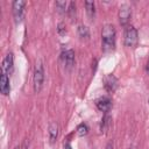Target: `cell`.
I'll list each match as a JSON object with an SVG mask.
<instances>
[{"label":"cell","mask_w":149,"mask_h":149,"mask_svg":"<svg viewBox=\"0 0 149 149\" xmlns=\"http://www.w3.org/2000/svg\"><path fill=\"white\" fill-rule=\"evenodd\" d=\"M115 27L111 23L104 26L101 31V45L104 51H111L115 47Z\"/></svg>","instance_id":"1"},{"label":"cell","mask_w":149,"mask_h":149,"mask_svg":"<svg viewBox=\"0 0 149 149\" xmlns=\"http://www.w3.org/2000/svg\"><path fill=\"white\" fill-rule=\"evenodd\" d=\"M44 83V68L41 61L36 62L35 65V71H34V77H33V85H34V91L35 93H38Z\"/></svg>","instance_id":"2"},{"label":"cell","mask_w":149,"mask_h":149,"mask_svg":"<svg viewBox=\"0 0 149 149\" xmlns=\"http://www.w3.org/2000/svg\"><path fill=\"white\" fill-rule=\"evenodd\" d=\"M139 40L137 36V30L133 26H127L125 28V34H123V43L128 48H133L136 45Z\"/></svg>","instance_id":"3"},{"label":"cell","mask_w":149,"mask_h":149,"mask_svg":"<svg viewBox=\"0 0 149 149\" xmlns=\"http://www.w3.org/2000/svg\"><path fill=\"white\" fill-rule=\"evenodd\" d=\"M24 7H26V1L15 0L13 2V15H14V20L16 23L22 21L24 16Z\"/></svg>","instance_id":"4"},{"label":"cell","mask_w":149,"mask_h":149,"mask_svg":"<svg viewBox=\"0 0 149 149\" xmlns=\"http://www.w3.org/2000/svg\"><path fill=\"white\" fill-rule=\"evenodd\" d=\"M130 16H132L130 6L127 5V3L121 5L120 8H119V22H120V24L121 26H126L129 22Z\"/></svg>","instance_id":"5"},{"label":"cell","mask_w":149,"mask_h":149,"mask_svg":"<svg viewBox=\"0 0 149 149\" xmlns=\"http://www.w3.org/2000/svg\"><path fill=\"white\" fill-rule=\"evenodd\" d=\"M104 87L108 93H113L118 87V79L113 74H107L104 78Z\"/></svg>","instance_id":"6"},{"label":"cell","mask_w":149,"mask_h":149,"mask_svg":"<svg viewBox=\"0 0 149 149\" xmlns=\"http://www.w3.org/2000/svg\"><path fill=\"white\" fill-rule=\"evenodd\" d=\"M14 70V58H13V54L8 52L2 62V72L10 74Z\"/></svg>","instance_id":"7"},{"label":"cell","mask_w":149,"mask_h":149,"mask_svg":"<svg viewBox=\"0 0 149 149\" xmlns=\"http://www.w3.org/2000/svg\"><path fill=\"white\" fill-rule=\"evenodd\" d=\"M62 61H63L64 66L66 69H71L72 65H73V63H74V51L72 49L65 50L62 54Z\"/></svg>","instance_id":"8"},{"label":"cell","mask_w":149,"mask_h":149,"mask_svg":"<svg viewBox=\"0 0 149 149\" xmlns=\"http://www.w3.org/2000/svg\"><path fill=\"white\" fill-rule=\"evenodd\" d=\"M95 105H97L98 109L107 113L112 107V100L107 97H102V98H99L95 100Z\"/></svg>","instance_id":"9"},{"label":"cell","mask_w":149,"mask_h":149,"mask_svg":"<svg viewBox=\"0 0 149 149\" xmlns=\"http://www.w3.org/2000/svg\"><path fill=\"white\" fill-rule=\"evenodd\" d=\"M0 91L3 95H7L9 94V91H10V85H9V78L7 76V73L2 72L1 73V77H0Z\"/></svg>","instance_id":"10"},{"label":"cell","mask_w":149,"mask_h":149,"mask_svg":"<svg viewBox=\"0 0 149 149\" xmlns=\"http://www.w3.org/2000/svg\"><path fill=\"white\" fill-rule=\"evenodd\" d=\"M58 125L57 122H51L50 126H49V137H50V141L51 142H55L57 136H58Z\"/></svg>","instance_id":"11"},{"label":"cell","mask_w":149,"mask_h":149,"mask_svg":"<svg viewBox=\"0 0 149 149\" xmlns=\"http://www.w3.org/2000/svg\"><path fill=\"white\" fill-rule=\"evenodd\" d=\"M85 8H86V13L88 15V17L92 20L95 15V5L93 1H85Z\"/></svg>","instance_id":"12"},{"label":"cell","mask_w":149,"mask_h":149,"mask_svg":"<svg viewBox=\"0 0 149 149\" xmlns=\"http://www.w3.org/2000/svg\"><path fill=\"white\" fill-rule=\"evenodd\" d=\"M111 121H112V118L107 113H105V115H104V118L101 120V130L102 132H106L108 129V127L111 125Z\"/></svg>","instance_id":"13"},{"label":"cell","mask_w":149,"mask_h":149,"mask_svg":"<svg viewBox=\"0 0 149 149\" xmlns=\"http://www.w3.org/2000/svg\"><path fill=\"white\" fill-rule=\"evenodd\" d=\"M78 35L81 38H88L90 37V30H88V28L86 26H84V24L79 26L78 27Z\"/></svg>","instance_id":"14"},{"label":"cell","mask_w":149,"mask_h":149,"mask_svg":"<svg viewBox=\"0 0 149 149\" xmlns=\"http://www.w3.org/2000/svg\"><path fill=\"white\" fill-rule=\"evenodd\" d=\"M55 6H56V9L59 13H64V12H68L69 2H66V1H56L55 2Z\"/></svg>","instance_id":"15"},{"label":"cell","mask_w":149,"mask_h":149,"mask_svg":"<svg viewBox=\"0 0 149 149\" xmlns=\"http://www.w3.org/2000/svg\"><path fill=\"white\" fill-rule=\"evenodd\" d=\"M87 132H88V127H87L86 123H80V125L77 127V134H78L79 136H84V135H86Z\"/></svg>","instance_id":"16"},{"label":"cell","mask_w":149,"mask_h":149,"mask_svg":"<svg viewBox=\"0 0 149 149\" xmlns=\"http://www.w3.org/2000/svg\"><path fill=\"white\" fill-rule=\"evenodd\" d=\"M70 17H73L76 15V2L74 1H70L69 2V7H68V12H66Z\"/></svg>","instance_id":"17"},{"label":"cell","mask_w":149,"mask_h":149,"mask_svg":"<svg viewBox=\"0 0 149 149\" xmlns=\"http://www.w3.org/2000/svg\"><path fill=\"white\" fill-rule=\"evenodd\" d=\"M57 33L61 36L65 35V33H66V26H65V23H63V22L58 23V26H57Z\"/></svg>","instance_id":"18"},{"label":"cell","mask_w":149,"mask_h":149,"mask_svg":"<svg viewBox=\"0 0 149 149\" xmlns=\"http://www.w3.org/2000/svg\"><path fill=\"white\" fill-rule=\"evenodd\" d=\"M106 149H113V142H112V141H109V142L107 143V146H106Z\"/></svg>","instance_id":"19"},{"label":"cell","mask_w":149,"mask_h":149,"mask_svg":"<svg viewBox=\"0 0 149 149\" xmlns=\"http://www.w3.org/2000/svg\"><path fill=\"white\" fill-rule=\"evenodd\" d=\"M146 71H147V73H149V57H148V61H147V65H146Z\"/></svg>","instance_id":"20"},{"label":"cell","mask_w":149,"mask_h":149,"mask_svg":"<svg viewBox=\"0 0 149 149\" xmlns=\"http://www.w3.org/2000/svg\"><path fill=\"white\" fill-rule=\"evenodd\" d=\"M65 149H71V147H70V144H65Z\"/></svg>","instance_id":"21"},{"label":"cell","mask_w":149,"mask_h":149,"mask_svg":"<svg viewBox=\"0 0 149 149\" xmlns=\"http://www.w3.org/2000/svg\"><path fill=\"white\" fill-rule=\"evenodd\" d=\"M130 149H137V148H136V147H134V146H133V147H130Z\"/></svg>","instance_id":"22"}]
</instances>
